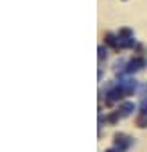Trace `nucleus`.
I'll return each mask as SVG.
<instances>
[{"instance_id": "f257e3e1", "label": "nucleus", "mask_w": 147, "mask_h": 152, "mask_svg": "<svg viewBox=\"0 0 147 152\" xmlns=\"http://www.w3.org/2000/svg\"><path fill=\"white\" fill-rule=\"evenodd\" d=\"M124 97H127V95H126V90H124V86L118 83V84H115V86L108 91V95H106V102L111 106V104H115V102L122 100Z\"/></svg>"}, {"instance_id": "0eeeda50", "label": "nucleus", "mask_w": 147, "mask_h": 152, "mask_svg": "<svg viewBox=\"0 0 147 152\" xmlns=\"http://www.w3.org/2000/svg\"><path fill=\"white\" fill-rule=\"evenodd\" d=\"M120 39V38H118ZM136 45L135 38H126V39H120V48H133Z\"/></svg>"}, {"instance_id": "1a4fd4ad", "label": "nucleus", "mask_w": 147, "mask_h": 152, "mask_svg": "<svg viewBox=\"0 0 147 152\" xmlns=\"http://www.w3.org/2000/svg\"><path fill=\"white\" fill-rule=\"evenodd\" d=\"M120 118H122V116H120V113H118V111H113L111 115H108V122H110V124H117Z\"/></svg>"}, {"instance_id": "9b49d317", "label": "nucleus", "mask_w": 147, "mask_h": 152, "mask_svg": "<svg viewBox=\"0 0 147 152\" xmlns=\"http://www.w3.org/2000/svg\"><path fill=\"white\" fill-rule=\"evenodd\" d=\"M104 152H122V150L117 148V147H113V148H108V150H104Z\"/></svg>"}, {"instance_id": "f03ea898", "label": "nucleus", "mask_w": 147, "mask_h": 152, "mask_svg": "<svg viewBox=\"0 0 147 152\" xmlns=\"http://www.w3.org/2000/svg\"><path fill=\"white\" fill-rule=\"evenodd\" d=\"M136 127H140V129L147 127V97H142L140 109H138V115H136Z\"/></svg>"}, {"instance_id": "f8f14e48", "label": "nucleus", "mask_w": 147, "mask_h": 152, "mask_svg": "<svg viewBox=\"0 0 147 152\" xmlns=\"http://www.w3.org/2000/svg\"><path fill=\"white\" fill-rule=\"evenodd\" d=\"M124 2H126V0H124Z\"/></svg>"}, {"instance_id": "7ed1b4c3", "label": "nucleus", "mask_w": 147, "mask_h": 152, "mask_svg": "<svg viewBox=\"0 0 147 152\" xmlns=\"http://www.w3.org/2000/svg\"><path fill=\"white\" fill-rule=\"evenodd\" d=\"M145 64H147V63H145V59H143V57H133V59L126 64V70H124V72H126L127 75H131V73H136V72L143 70V68H145Z\"/></svg>"}, {"instance_id": "6e6552de", "label": "nucleus", "mask_w": 147, "mask_h": 152, "mask_svg": "<svg viewBox=\"0 0 147 152\" xmlns=\"http://www.w3.org/2000/svg\"><path fill=\"white\" fill-rule=\"evenodd\" d=\"M120 39H126V38H133V31L131 29H127V27H124V29H120L118 31V34H117Z\"/></svg>"}, {"instance_id": "9d476101", "label": "nucleus", "mask_w": 147, "mask_h": 152, "mask_svg": "<svg viewBox=\"0 0 147 152\" xmlns=\"http://www.w3.org/2000/svg\"><path fill=\"white\" fill-rule=\"evenodd\" d=\"M97 52H99V61H102V59H106V48L102 47V45H99V48H97Z\"/></svg>"}, {"instance_id": "39448f33", "label": "nucleus", "mask_w": 147, "mask_h": 152, "mask_svg": "<svg viewBox=\"0 0 147 152\" xmlns=\"http://www.w3.org/2000/svg\"><path fill=\"white\" fill-rule=\"evenodd\" d=\"M135 109H136V106H135L133 102H122V104H120V107H118V113H120V116H122V118H126V116H129Z\"/></svg>"}, {"instance_id": "423d86ee", "label": "nucleus", "mask_w": 147, "mask_h": 152, "mask_svg": "<svg viewBox=\"0 0 147 152\" xmlns=\"http://www.w3.org/2000/svg\"><path fill=\"white\" fill-rule=\"evenodd\" d=\"M104 39H106V43H108L110 47H113V48H120V39H118V36H115V34L108 32Z\"/></svg>"}, {"instance_id": "20e7f679", "label": "nucleus", "mask_w": 147, "mask_h": 152, "mask_svg": "<svg viewBox=\"0 0 147 152\" xmlns=\"http://www.w3.org/2000/svg\"><path fill=\"white\" fill-rule=\"evenodd\" d=\"M131 143H133V140H131L129 136H126V134H122V132L115 134V147L120 148L122 152H126V150L131 147Z\"/></svg>"}]
</instances>
